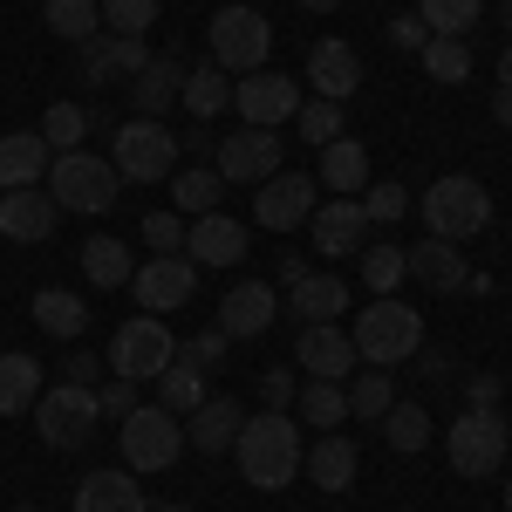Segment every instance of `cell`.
<instances>
[{"label": "cell", "instance_id": "6da1fadb", "mask_svg": "<svg viewBox=\"0 0 512 512\" xmlns=\"http://www.w3.org/2000/svg\"><path fill=\"white\" fill-rule=\"evenodd\" d=\"M233 458H239V478L253 485V492H287L294 478H301V458H308V444H301V424L294 417H246L233 437Z\"/></svg>", "mask_w": 512, "mask_h": 512}, {"label": "cell", "instance_id": "7a4b0ae2", "mask_svg": "<svg viewBox=\"0 0 512 512\" xmlns=\"http://www.w3.org/2000/svg\"><path fill=\"white\" fill-rule=\"evenodd\" d=\"M349 342H355V355H362L369 369L410 362V355L424 349V315H417L410 301H396V294H376V308H369V315H355Z\"/></svg>", "mask_w": 512, "mask_h": 512}, {"label": "cell", "instance_id": "3957f363", "mask_svg": "<svg viewBox=\"0 0 512 512\" xmlns=\"http://www.w3.org/2000/svg\"><path fill=\"white\" fill-rule=\"evenodd\" d=\"M205 41H212V62H219L226 76H253V69H267V55H274V28H267V14H260L253 0L219 7V14L205 21Z\"/></svg>", "mask_w": 512, "mask_h": 512}, {"label": "cell", "instance_id": "277c9868", "mask_svg": "<svg viewBox=\"0 0 512 512\" xmlns=\"http://www.w3.org/2000/svg\"><path fill=\"white\" fill-rule=\"evenodd\" d=\"M410 212H424V233L431 239H472L492 226V192L478 185V178H465V171H451V178H437L431 192H424V205H410Z\"/></svg>", "mask_w": 512, "mask_h": 512}, {"label": "cell", "instance_id": "5b68a950", "mask_svg": "<svg viewBox=\"0 0 512 512\" xmlns=\"http://www.w3.org/2000/svg\"><path fill=\"white\" fill-rule=\"evenodd\" d=\"M117 185H123L117 164L96 158V151H55V164H48V198L62 212H110Z\"/></svg>", "mask_w": 512, "mask_h": 512}, {"label": "cell", "instance_id": "8992f818", "mask_svg": "<svg viewBox=\"0 0 512 512\" xmlns=\"http://www.w3.org/2000/svg\"><path fill=\"white\" fill-rule=\"evenodd\" d=\"M117 437H123V465L130 472H171L178 451H185V417H171L158 403H137L117 424Z\"/></svg>", "mask_w": 512, "mask_h": 512}, {"label": "cell", "instance_id": "52a82bcc", "mask_svg": "<svg viewBox=\"0 0 512 512\" xmlns=\"http://www.w3.org/2000/svg\"><path fill=\"white\" fill-rule=\"evenodd\" d=\"M96 424H103L96 390H82V383H55V390H41L35 431H41V444H48V451H82V444L96 437Z\"/></svg>", "mask_w": 512, "mask_h": 512}, {"label": "cell", "instance_id": "ba28073f", "mask_svg": "<svg viewBox=\"0 0 512 512\" xmlns=\"http://www.w3.org/2000/svg\"><path fill=\"white\" fill-rule=\"evenodd\" d=\"M171 362H178V335L164 328V315H130L110 335V369L130 383H158Z\"/></svg>", "mask_w": 512, "mask_h": 512}, {"label": "cell", "instance_id": "9c48e42d", "mask_svg": "<svg viewBox=\"0 0 512 512\" xmlns=\"http://www.w3.org/2000/svg\"><path fill=\"white\" fill-rule=\"evenodd\" d=\"M506 417L499 410H465L451 431H444V458H451V472L458 478H492L499 465H506Z\"/></svg>", "mask_w": 512, "mask_h": 512}, {"label": "cell", "instance_id": "30bf717a", "mask_svg": "<svg viewBox=\"0 0 512 512\" xmlns=\"http://www.w3.org/2000/svg\"><path fill=\"white\" fill-rule=\"evenodd\" d=\"M110 164H117L123 185H158V178H171V171H178V137H171L164 123L137 117V123H123V130H117Z\"/></svg>", "mask_w": 512, "mask_h": 512}, {"label": "cell", "instance_id": "8fae6325", "mask_svg": "<svg viewBox=\"0 0 512 512\" xmlns=\"http://www.w3.org/2000/svg\"><path fill=\"white\" fill-rule=\"evenodd\" d=\"M321 205V185L308 171H274L260 192H253V226H267V233H294V226H308Z\"/></svg>", "mask_w": 512, "mask_h": 512}, {"label": "cell", "instance_id": "7c38bea8", "mask_svg": "<svg viewBox=\"0 0 512 512\" xmlns=\"http://www.w3.org/2000/svg\"><path fill=\"white\" fill-rule=\"evenodd\" d=\"M301 103H308V96H301V82L280 76V69H253V76L233 82V110L253 123V130H280Z\"/></svg>", "mask_w": 512, "mask_h": 512}, {"label": "cell", "instance_id": "4fadbf2b", "mask_svg": "<svg viewBox=\"0 0 512 512\" xmlns=\"http://www.w3.org/2000/svg\"><path fill=\"white\" fill-rule=\"evenodd\" d=\"M212 171L226 178V185H267L280 171V137L274 130H233V137H219V151H212Z\"/></svg>", "mask_w": 512, "mask_h": 512}, {"label": "cell", "instance_id": "5bb4252c", "mask_svg": "<svg viewBox=\"0 0 512 512\" xmlns=\"http://www.w3.org/2000/svg\"><path fill=\"white\" fill-rule=\"evenodd\" d=\"M130 287H137V308H144V315H171V308L192 301L198 267L185 253H158V260H144V267L130 274Z\"/></svg>", "mask_w": 512, "mask_h": 512}, {"label": "cell", "instance_id": "9a60e30c", "mask_svg": "<svg viewBox=\"0 0 512 512\" xmlns=\"http://www.w3.org/2000/svg\"><path fill=\"white\" fill-rule=\"evenodd\" d=\"M280 315V294H274V280H239L233 294L219 301V335L226 342H253V335H267Z\"/></svg>", "mask_w": 512, "mask_h": 512}, {"label": "cell", "instance_id": "2e32d148", "mask_svg": "<svg viewBox=\"0 0 512 512\" xmlns=\"http://www.w3.org/2000/svg\"><path fill=\"white\" fill-rule=\"evenodd\" d=\"M294 362L308 369V376H328V383H342V376H355V342L349 328H335V321H308L301 335H294Z\"/></svg>", "mask_w": 512, "mask_h": 512}, {"label": "cell", "instance_id": "e0dca14e", "mask_svg": "<svg viewBox=\"0 0 512 512\" xmlns=\"http://www.w3.org/2000/svg\"><path fill=\"white\" fill-rule=\"evenodd\" d=\"M315 253L321 260H349V253H362V239H369V212H362V198H328V205H315Z\"/></svg>", "mask_w": 512, "mask_h": 512}, {"label": "cell", "instance_id": "ac0fdd59", "mask_svg": "<svg viewBox=\"0 0 512 512\" xmlns=\"http://www.w3.org/2000/svg\"><path fill=\"white\" fill-rule=\"evenodd\" d=\"M185 260L192 267H239L246 260V226L226 219V212H205L185 226Z\"/></svg>", "mask_w": 512, "mask_h": 512}, {"label": "cell", "instance_id": "d6986e66", "mask_svg": "<svg viewBox=\"0 0 512 512\" xmlns=\"http://www.w3.org/2000/svg\"><path fill=\"white\" fill-rule=\"evenodd\" d=\"M403 267H410V280H424L431 294H465V280H472V260L451 239H431V233H424V246L403 253Z\"/></svg>", "mask_w": 512, "mask_h": 512}, {"label": "cell", "instance_id": "ffe728a7", "mask_svg": "<svg viewBox=\"0 0 512 512\" xmlns=\"http://www.w3.org/2000/svg\"><path fill=\"white\" fill-rule=\"evenodd\" d=\"M55 198L41 192V185H21V192H0V239H21V246H35V239L55 233Z\"/></svg>", "mask_w": 512, "mask_h": 512}, {"label": "cell", "instance_id": "44dd1931", "mask_svg": "<svg viewBox=\"0 0 512 512\" xmlns=\"http://www.w3.org/2000/svg\"><path fill=\"white\" fill-rule=\"evenodd\" d=\"M308 82L328 103H349L355 89H362V55H355L349 41H315L308 48Z\"/></svg>", "mask_w": 512, "mask_h": 512}, {"label": "cell", "instance_id": "7402d4cb", "mask_svg": "<svg viewBox=\"0 0 512 512\" xmlns=\"http://www.w3.org/2000/svg\"><path fill=\"white\" fill-rule=\"evenodd\" d=\"M239 424H246V410H239L233 396H205L192 417H185V444L205 451V458H219V451H233Z\"/></svg>", "mask_w": 512, "mask_h": 512}, {"label": "cell", "instance_id": "603a6c76", "mask_svg": "<svg viewBox=\"0 0 512 512\" xmlns=\"http://www.w3.org/2000/svg\"><path fill=\"white\" fill-rule=\"evenodd\" d=\"M48 137L41 130H14V137H0V192H21V185H41L48 178Z\"/></svg>", "mask_w": 512, "mask_h": 512}, {"label": "cell", "instance_id": "cb8c5ba5", "mask_svg": "<svg viewBox=\"0 0 512 512\" xmlns=\"http://www.w3.org/2000/svg\"><path fill=\"white\" fill-rule=\"evenodd\" d=\"M178 89H185V62L164 48V55H151V69L130 82V103H137V117H151V123H164V110L178 103Z\"/></svg>", "mask_w": 512, "mask_h": 512}, {"label": "cell", "instance_id": "d4e9b609", "mask_svg": "<svg viewBox=\"0 0 512 512\" xmlns=\"http://www.w3.org/2000/svg\"><path fill=\"white\" fill-rule=\"evenodd\" d=\"M76 512H151V506H144V485H137L130 465H123V472H89L82 478Z\"/></svg>", "mask_w": 512, "mask_h": 512}, {"label": "cell", "instance_id": "484cf974", "mask_svg": "<svg viewBox=\"0 0 512 512\" xmlns=\"http://www.w3.org/2000/svg\"><path fill=\"white\" fill-rule=\"evenodd\" d=\"M355 465H362V451H355L342 431H321V444L301 458V472L315 478L321 492H349V485H355Z\"/></svg>", "mask_w": 512, "mask_h": 512}, {"label": "cell", "instance_id": "4316f807", "mask_svg": "<svg viewBox=\"0 0 512 512\" xmlns=\"http://www.w3.org/2000/svg\"><path fill=\"white\" fill-rule=\"evenodd\" d=\"M315 185H328L335 198L369 192V151H362L355 137H335V144H321V178H315Z\"/></svg>", "mask_w": 512, "mask_h": 512}, {"label": "cell", "instance_id": "83f0119b", "mask_svg": "<svg viewBox=\"0 0 512 512\" xmlns=\"http://www.w3.org/2000/svg\"><path fill=\"white\" fill-rule=\"evenodd\" d=\"M41 403V362L21 349L0 355V417H28Z\"/></svg>", "mask_w": 512, "mask_h": 512}, {"label": "cell", "instance_id": "f1b7e54d", "mask_svg": "<svg viewBox=\"0 0 512 512\" xmlns=\"http://www.w3.org/2000/svg\"><path fill=\"white\" fill-rule=\"evenodd\" d=\"M178 103L192 110L198 123H212L226 103H233V76L219 69V62H198V69H185V89H178Z\"/></svg>", "mask_w": 512, "mask_h": 512}, {"label": "cell", "instance_id": "f546056e", "mask_svg": "<svg viewBox=\"0 0 512 512\" xmlns=\"http://www.w3.org/2000/svg\"><path fill=\"white\" fill-rule=\"evenodd\" d=\"M35 328H41V335H62V342H76L82 328H89V308H82V294L41 287V294H35Z\"/></svg>", "mask_w": 512, "mask_h": 512}, {"label": "cell", "instance_id": "4dcf8cb0", "mask_svg": "<svg viewBox=\"0 0 512 512\" xmlns=\"http://www.w3.org/2000/svg\"><path fill=\"white\" fill-rule=\"evenodd\" d=\"M219 171L212 164H192V171H171V205L185 212V219H205V212H219Z\"/></svg>", "mask_w": 512, "mask_h": 512}, {"label": "cell", "instance_id": "1f68e13d", "mask_svg": "<svg viewBox=\"0 0 512 512\" xmlns=\"http://www.w3.org/2000/svg\"><path fill=\"white\" fill-rule=\"evenodd\" d=\"M294 315H308V321H335V315H349V280H335V274H308L301 287H294Z\"/></svg>", "mask_w": 512, "mask_h": 512}, {"label": "cell", "instance_id": "d6a6232c", "mask_svg": "<svg viewBox=\"0 0 512 512\" xmlns=\"http://www.w3.org/2000/svg\"><path fill=\"white\" fill-rule=\"evenodd\" d=\"M294 410H301V424L328 431V424H342V417H349V390H342V383H328V376H308L301 396H294Z\"/></svg>", "mask_w": 512, "mask_h": 512}, {"label": "cell", "instance_id": "836d02e7", "mask_svg": "<svg viewBox=\"0 0 512 512\" xmlns=\"http://www.w3.org/2000/svg\"><path fill=\"white\" fill-rule=\"evenodd\" d=\"M41 21H48V35H62V41H89L103 28V0H48Z\"/></svg>", "mask_w": 512, "mask_h": 512}, {"label": "cell", "instance_id": "e575fe53", "mask_svg": "<svg viewBox=\"0 0 512 512\" xmlns=\"http://www.w3.org/2000/svg\"><path fill=\"white\" fill-rule=\"evenodd\" d=\"M198 403H205V369H192V362H171L158 376V410H171V417H192Z\"/></svg>", "mask_w": 512, "mask_h": 512}, {"label": "cell", "instance_id": "d590c367", "mask_svg": "<svg viewBox=\"0 0 512 512\" xmlns=\"http://www.w3.org/2000/svg\"><path fill=\"white\" fill-rule=\"evenodd\" d=\"M478 14H485V0H417V21H424L431 35H444V41L472 35Z\"/></svg>", "mask_w": 512, "mask_h": 512}, {"label": "cell", "instance_id": "8d00e7d4", "mask_svg": "<svg viewBox=\"0 0 512 512\" xmlns=\"http://www.w3.org/2000/svg\"><path fill=\"white\" fill-rule=\"evenodd\" d=\"M82 274L96 280V287H130V274H137L130 267V246L123 239H89L82 246Z\"/></svg>", "mask_w": 512, "mask_h": 512}, {"label": "cell", "instance_id": "74e56055", "mask_svg": "<svg viewBox=\"0 0 512 512\" xmlns=\"http://www.w3.org/2000/svg\"><path fill=\"white\" fill-rule=\"evenodd\" d=\"M396 403L390 390V369H355V383H349V417H369V424H383V410Z\"/></svg>", "mask_w": 512, "mask_h": 512}, {"label": "cell", "instance_id": "f35d334b", "mask_svg": "<svg viewBox=\"0 0 512 512\" xmlns=\"http://www.w3.org/2000/svg\"><path fill=\"white\" fill-rule=\"evenodd\" d=\"M383 444H390V451H424V444H431V417H424L417 403H390V410H383Z\"/></svg>", "mask_w": 512, "mask_h": 512}, {"label": "cell", "instance_id": "ab89813d", "mask_svg": "<svg viewBox=\"0 0 512 512\" xmlns=\"http://www.w3.org/2000/svg\"><path fill=\"white\" fill-rule=\"evenodd\" d=\"M294 123H301V137H308V151L335 144V137H349V130H342V103H328V96H308V103L294 110Z\"/></svg>", "mask_w": 512, "mask_h": 512}, {"label": "cell", "instance_id": "60d3db41", "mask_svg": "<svg viewBox=\"0 0 512 512\" xmlns=\"http://www.w3.org/2000/svg\"><path fill=\"white\" fill-rule=\"evenodd\" d=\"M417 55H424L431 82H465V76H472V48H465V41H444V35H431L424 48H417Z\"/></svg>", "mask_w": 512, "mask_h": 512}, {"label": "cell", "instance_id": "b9f144b4", "mask_svg": "<svg viewBox=\"0 0 512 512\" xmlns=\"http://www.w3.org/2000/svg\"><path fill=\"white\" fill-rule=\"evenodd\" d=\"M362 280H369V294H396V280H410L403 246H369L362 253Z\"/></svg>", "mask_w": 512, "mask_h": 512}, {"label": "cell", "instance_id": "7bdbcfd3", "mask_svg": "<svg viewBox=\"0 0 512 512\" xmlns=\"http://www.w3.org/2000/svg\"><path fill=\"white\" fill-rule=\"evenodd\" d=\"M82 130H89V110H82V103H55V110H48V123H41L48 151H76Z\"/></svg>", "mask_w": 512, "mask_h": 512}, {"label": "cell", "instance_id": "ee69618b", "mask_svg": "<svg viewBox=\"0 0 512 512\" xmlns=\"http://www.w3.org/2000/svg\"><path fill=\"white\" fill-rule=\"evenodd\" d=\"M164 0H103V28H117V35H144L151 21H158Z\"/></svg>", "mask_w": 512, "mask_h": 512}, {"label": "cell", "instance_id": "f6af8a7d", "mask_svg": "<svg viewBox=\"0 0 512 512\" xmlns=\"http://www.w3.org/2000/svg\"><path fill=\"white\" fill-rule=\"evenodd\" d=\"M362 212H369V226H396V219L410 212V192H403L396 178H383V185L362 192Z\"/></svg>", "mask_w": 512, "mask_h": 512}, {"label": "cell", "instance_id": "bcb514c9", "mask_svg": "<svg viewBox=\"0 0 512 512\" xmlns=\"http://www.w3.org/2000/svg\"><path fill=\"white\" fill-rule=\"evenodd\" d=\"M151 55H158V48H151V41L144 35H117L110 41V76H144V69H151Z\"/></svg>", "mask_w": 512, "mask_h": 512}, {"label": "cell", "instance_id": "7dc6e473", "mask_svg": "<svg viewBox=\"0 0 512 512\" xmlns=\"http://www.w3.org/2000/svg\"><path fill=\"white\" fill-rule=\"evenodd\" d=\"M144 239H151L158 253H185V219H178V212H151V219H144Z\"/></svg>", "mask_w": 512, "mask_h": 512}, {"label": "cell", "instance_id": "c3c4849f", "mask_svg": "<svg viewBox=\"0 0 512 512\" xmlns=\"http://www.w3.org/2000/svg\"><path fill=\"white\" fill-rule=\"evenodd\" d=\"M226 355V335L219 328H205V335H192V342H178V362H192V369H212Z\"/></svg>", "mask_w": 512, "mask_h": 512}, {"label": "cell", "instance_id": "681fc988", "mask_svg": "<svg viewBox=\"0 0 512 512\" xmlns=\"http://www.w3.org/2000/svg\"><path fill=\"white\" fill-rule=\"evenodd\" d=\"M137 390H144V383H130V376H117V383H103V390H96V403H103V417H130V410H137Z\"/></svg>", "mask_w": 512, "mask_h": 512}, {"label": "cell", "instance_id": "f907efd6", "mask_svg": "<svg viewBox=\"0 0 512 512\" xmlns=\"http://www.w3.org/2000/svg\"><path fill=\"white\" fill-rule=\"evenodd\" d=\"M260 396H267V410H287V403L301 396V383H294L287 369H267V376H260Z\"/></svg>", "mask_w": 512, "mask_h": 512}, {"label": "cell", "instance_id": "816d5d0a", "mask_svg": "<svg viewBox=\"0 0 512 512\" xmlns=\"http://www.w3.org/2000/svg\"><path fill=\"white\" fill-rule=\"evenodd\" d=\"M76 48H82V82H110V41L89 35V41H76Z\"/></svg>", "mask_w": 512, "mask_h": 512}, {"label": "cell", "instance_id": "f5cc1de1", "mask_svg": "<svg viewBox=\"0 0 512 512\" xmlns=\"http://www.w3.org/2000/svg\"><path fill=\"white\" fill-rule=\"evenodd\" d=\"M424 41H431V28H424L417 14H396V21H390V48H410V55H417Z\"/></svg>", "mask_w": 512, "mask_h": 512}, {"label": "cell", "instance_id": "db71d44e", "mask_svg": "<svg viewBox=\"0 0 512 512\" xmlns=\"http://www.w3.org/2000/svg\"><path fill=\"white\" fill-rule=\"evenodd\" d=\"M62 383H82V390H96V383H103V362H96V355H69V362H62Z\"/></svg>", "mask_w": 512, "mask_h": 512}, {"label": "cell", "instance_id": "11a10c76", "mask_svg": "<svg viewBox=\"0 0 512 512\" xmlns=\"http://www.w3.org/2000/svg\"><path fill=\"white\" fill-rule=\"evenodd\" d=\"M472 410H499V376H472Z\"/></svg>", "mask_w": 512, "mask_h": 512}, {"label": "cell", "instance_id": "9f6ffc18", "mask_svg": "<svg viewBox=\"0 0 512 512\" xmlns=\"http://www.w3.org/2000/svg\"><path fill=\"white\" fill-rule=\"evenodd\" d=\"M178 151H205V158H212V151H219V144H212V130H205V123H198L192 137H185V144H178Z\"/></svg>", "mask_w": 512, "mask_h": 512}, {"label": "cell", "instance_id": "6f0895ef", "mask_svg": "<svg viewBox=\"0 0 512 512\" xmlns=\"http://www.w3.org/2000/svg\"><path fill=\"white\" fill-rule=\"evenodd\" d=\"M315 274V267H308V260H280V280H287V287H301V280Z\"/></svg>", "mask_w": 512, "mask_h": 512}, {"label": "cell", "instance_id": "680465c9", "mask_svg": "<svg viewBox=\"0 0 512 512\" xmlns=\"http://www.w3.org/2000/svg\"><path fill=\"white\" fill-rule=\"evenodd\" d=\"M499 89H512V41H506V55H499Z\"/></svg>", "mask_w": 512, "mask_h": 512}, {"label": "cell", "instance_id": "91938a15", "mask_svg": "<svg viewBox=\"0 0 512 512\" xmlns=\"http://www.w3.org/2000/svg\"><path fill=\"white\" fill-rule=\"evenodd\" d=\"M492 110H499V123H512V89H499V103H492Z\"/></svg>", "mask_w": 512, "mask_h": 512}, {"label": "cell", "instance_id": "94428289", "mask_svg": "<svg viewBox=\"0 0 512 512\" xmlns=\"http://www.w3.org/2000/svg\"><path fill=\"white\" fill-rule=\"evenodd\" d=\"M301 7H308V14H335L342 0H301Z\"/></svg>", "mask_w": 512, "mask_h": 512}, {"label": "cell", "instance_id": "6125c7cd", "mask_svg": "<svg viewBox=\"0 0 512 512\" xmlns=\"http://www.w3.org/2000/svg\"><path fill=\"white\" fill-rule=\"evenodd\" d=\"M151 512H192V506H151Z\"/></svg>", "mask_w": 512, "mask_h": 512}, {"label": "cell", "instance_id": "be15d7a7", "mask_svg": "<svg viewBox=\"0 0 512 512\" xmlns=\"http://www.w3.org/2000/svg\"><path fill=\"white\" fill-rule=\"evenodd\" d=\"M506 512H512V478H506Z\"/></svg>", "mask_w": 512, "mask_h": 512}, {"label": "cell", "instance_id": "e7e4bbea", "mask_svg": "<svg viewBox=\"0 0 512 512\" xmlns=\"http://www.w3.org/2000/svg\"><path fill=\"white\" fill-rule=\"evenodd\" d=\"M506 28H512V0H506Z\"/></svg>", "mask_w": 512, "mask_h": 512}, {"label": "cell", "instance_id": "03108f58", "mask_svg": "<svg viewBox=\"0 0 512 512\" xmlns=\"http://www.w3.org/2000/svg\"><path fill=\"white\" fill-rule=\"evenodd\" d=\"M14 512H35V506H14Z\"/></svg>", "mask_w": 512, "mask_h": 512}]
</instances>
